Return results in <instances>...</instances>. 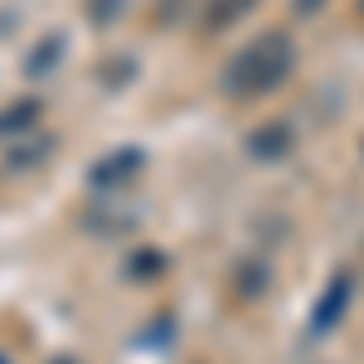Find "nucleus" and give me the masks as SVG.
Returning <instances> with one entry per match:
<instances>
[{"label":"nucleus","instance_id":"obj_1","mask_svg":"<svg viewBox=\"0 0 364 364\" xmlns=\"http://www.w3.org/2000/svg\"><path fill=\"white\" fill-rule=\"evenodd\" d=\"M287 63H291V54H287V44H282L277 34L272 39H262V44H252L248 54H238V63L228 68V87L233 92H262V87H272L287 73Z\"/></svg>","mask_w":364,"mask_h":364},{"label":"nucleus","instance_id":"obj_2","mask_svg":"<svg viewBox=\"0 0 364 364\" xmlns=\"http://www.w3.org/2000/svg\"><path fill=\"white\" fill-rule=\"evenodd\" d=\"M39 122V102L34 97H20V102H10L5 112H0V141H20Z\"/></svg>","mask_w":364,"mask_h":364},{"label":"nucleus","instance_id":"obj_3","mask_svg":"<svg viewBox=\"0 0 364 364\" xmlns=\"http://www.w3.org/2000/svg\"><path fill=\"white\" fill-rule=\"evenodd\" d=\"M136 166H141L136 151H122L112 161H97V166H92V185H122V175H132Z\"/></svg>","mask_w":364,"mask_h":364},{"label":"nucleus","instance_id":"obj_4","mask_svg":"<svg viewBox=\"0 0 364 364\" xmlns=\"http://www.w3.org/2000/svg\"><path fill=\"white\" fill-rule=\"evenodd\" d=\"M243 5H248V0H219V5L209 10V25H224V20H233V15H238Z\"/></svg>","mask_w":364,"mask_h":364},{"label":"nucleus","instance_id":"obj_5","mask_svg":"<svg viewBox=\"0 0 364 364\" xmlns=\"http://www.w3.org/2000/svg\"><path fill=\"white\" fill-rule=\"evenodd\" d=\"M117 5H122V0H87V15H92L97 25H107V20L117 15Z\"/></svg>","mask_w":364,"mask_h":364},{"label":"nucleus","instance_id":"obj_6","mask_svg":"<svg viewBox=\"0 0 364 364\" xmlns=\"http://www.w3.org/2000/svg\"><path fill=\"white\" fill-rule=\"evenodd\" d=\"M58 54V39H49V44H44V49H39V54H34V63H25L29 73H44V68H49V58Z\"/></svg>","mask_w":364,"mask_h":364},{"label":"nucleus","instance_id":"obj_7","mask_svg":"<svg viewBox=\"0 0 364 364\" xmlns=\"http://www.w3.org/2000/svg\"><path fill=\"white\" fill-rule=\"evenodd\" d=\"M54 364H68V360H54Z\"/></svg>","mask_w":364,"mask_h":364},{"label":"nucleus","instance_id":"obj_8","mask_svg":"<svg viewBox=\"0 0 364 364\" xmlns=\"http://www.w3.org/2000/svg\"><path fill=\"white\" fill-rule=\"evenodd\" d=\"M0 364H5V360H0Z\"/></svg>","mask_w":364,"mask_h":364}]
</instances>
